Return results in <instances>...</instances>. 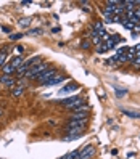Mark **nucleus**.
Returning <instances> with one entry per match:
<instances>
[{"label":"nucleus","instance_id":"obj_1","mask_svg":"<svg viewBox=\"0 0 140 159\" xmlns=\"http://www.w3.org/2000/svg\"><path fill=\"white\" fill-rule=\"evenodd\" d=\"M86 125H87V119H76V120L69 119L68 124H66V132H68V135L77 134V132H84Z\"/></svg>","mask_w":140,"mask_h":159},{"label":"nucleus","instance_id":"obj_2","mask_svg":"<svg viewBox=\"0 0 140 159\" xmlns=\"http://www.w3.org/2000/svg\"><path fill=\"white\" fill-rule=\"evenodd\" d=\"M47 69H49V64L44 63V61H40L39 64H35V66L29 68V71H27V74H26V77H27V79H37L39 76H42Z\"/></svg>","mask_w":140,"mask_h":159},{"label":"nucleus","instance_id":"obj_3","mask_svg":"<svg viewBox=\"0 0 140 159\" xmlns=\"http://www.w3.org/2000/svg\"><path fill=\"white\" fill-rule=\"evenodd\" d=\"M60 103L61 105H64V108L66 109H69V111H72L76 106H79V105H82V97H68V98H63V100H60Z\"/></svg>","mask_w":140,"mask_h":159},{"label":"nucleus","instance_id":"obj_4","mask_svg":"<svg viewBox=\"0 0 140 159\" xmlns=\"http://www.w3.org/2000/svg\"><path fill=\"white\" fill-rule=\"evenodd\" d=\"M93 154H95V148H93L92 145H86V146L81 148L77 159H92Z\"/></svg>","mask_w":140,"mask_h":159},{"label":"nucleus","instance_id":"obj_5","mask_svg":"<svg viewBox=\"0 0 140 159\" xmlns=\"http://www.w3.org/2000/svg\"><path fill=\"white\" fill-rule=\"evenodd\" d=\"M55 76H57V69H53V68H52V69H47V71L42 74V76H39L35 80H39L40 85H44V84H47L50 79H53Z\"/></svg>","mask_w":140,"mask_h":159},{"label":"nucleus","instance_id":"obj_6","mask_svg":"<svg viewBox=\"0 0 140 159\" xmlns=\"http://www.w3.org/2000/svg\"><path fill=\"white\" fill-rule=\"evenodd\" d=\"M0 84H3L5 87L13 89V87L16 85V80H15L12 76H5V74H2V76H0Z\"/></svg>","mask_w":140,"mask_h":159},{"label":"nucleus","instance_id":"obj_7","mask_svg":"<svg viewBox=\"0 0 140 159\" xmlns=\"http://www.w3.org/2000/svg\"><path fill=\"white\" fill-rule=\"evenodd\" d=\"M64 80H66V76H55L53 79H50L47 84H44V85H47V87H50V85H57V84L64 82Z\"/></svg>","mask_w":140,"mask_h":159},{"label":"nucleus","instance_id":"obj_8","mask_svg":"<svg viewBox=\"0 0 140 159\" xmlns=\"http://www.w3.org/2000/svg\"><path fill=\"white\" fill-rule=\"evenodd\" d=\"M2 72L5 74V76H12V74H15V72H16V68L13 66L12 63H7L5 66L2 68Z\"/></svg>","mask_w":140,"mask_h":159},{"label":"nucleus","instance_id":"obj_9","mask_svg":"<svg viewBox=\"0 0 140 159\" xmlns=\"http://www.w3.org/2000/svg\"><path fill=\"white\" fill-rule=\"evenodd\" d=\"M79 89V85H77V84H68V85H64L61 90H60V93H61V95H63V93H69V92H76Z\"/></svg>","mask_w":140,"mask_h":159},{"label":"nucleus","instance_id":"obj_10","mask_svg":"<svg viewBox=\"0 0 140 159\" xmlns=\"http://www.w3.org/2000/svg\"><path fill=\"white\" fill-rule=\"evenodd\" d=\"M121 111H123L124 116H127L130 119H140V113H135V111H130V109H126V108H123Z\"/></svg>","mask_w":140,"mask_h":159},{"label":"nucleus","instance_id":"obj_11","mask_svg":"<svg viewBox=\"0 0 140 159\" xmlns=\"http://www.w3.org/2000/svg\"><path fill=\"white\" fill-rule=\"evenodd\" d=\"M89 109H90V106L86 105V103H82V105H79V106H76L72 109V113H87Z\"/></svg>","mask_w":140,"mask_h":159},{"label":"nucleus","instance_id":"obj_12","mask_svg":"<svg viewBox=\"0 0 140 159\" xmlns=\"http://www.w3.org/2000/svg\"><path fill=\"white\" fill-rule=\"evenodd\" d=\"M7 64V47L0 50V68H3Z\"/></svg>","mask_w":140,"mask_h":159},{"label":"nucleus","instance_id":"obj_13","mask_svg":"<svg viewBox=\"0 0 140 159\" xmlns=\"http://www.w3.org/2000/svg\"><path fill=\"white\" fill-rule=\"evenodd\" d=\"M81 137H84V132H77V134H71V135H68V137H64L63 140H64V142H72V140H77V138H81Z\"/></svg>","mask_w":140,"mask_h":159},{"label":"nucleus","instance_id":"obj_14","mask_svg":"<svg viewBox=\"0 0 140 159\" xmlns=\"http://www.w3.org/2000/svg\"><path fill=\"white\" fill-rule=\"evenodd\" d=\"M87 117H89L87 113H71V116H69V119H72V120H76V119H87Z\"/></svg>","mask_w":140,"mask_h":159},{"label":"nucleus","instance_id":"obj_15","mask_svg":"<svg viewBox=\"0 0 140 159\" xmlns=\"http://www.w3.org/2000/svg\"><path fill=\"white\" fill-rule=\"evenodd\" d=\"M79 151H81V149H76V151H71V153H68L66 156H63V157H60V159H77Z\"/></svg>","mask_w":140,"mask_h":159},{"label":"nucleus","instance_id":"obj_16","mask_svg":"<svg viewBox=\"0 0 140 159\" xmlns=\"http://www.w3.org/2000/svg\"><path fill=\"white\" fill-rule=\"evenodd\" d=\"M10 63H12L13 66L18 69V68H20L21 64H23V57H15V58H13V61H10Z\"/></svg>","mask_w":140,"mask_h":159},{"label":"nucleus","instance_id":"obj_17","mask_svg":"<svg viewBox=\"0 0 140 159\" xmlns=\"http://www.w3.org/2000/svg\"><path fill=\"white\" fill-rule=\"evenodd\" d=\"M23 93H24V87H16V89H13L12 95H13V97H21Z\"/></svg>","mask_w":140,"mask_h":159},{"label":"nucleus","instance_id":"obj_18","mask_svg":"<svg viewBox=\"0 0 140 159\" xmlns=\"http://www.w3.org/2000/svg\"><path fill=\"white\" fill-rule=\"evenodd\" d=\"M90 45H92V42L90 40H82V43H81V48H84V50H87V48H90Z\"/></svg>","mask_w":140,"mask_h":159},{"label":"nucleus","instance_id":"obj_19","mask_svg":"<svg viewBox=\"0 0 140 159\" xmlns=\"http://www.w3.org/2000/svg\"><path fill=\"white\" fill-rule=\"evenodd\" d=\"M123 26L126 27V29H135V24H132V23H130V21H123Z\"/></svg>","mask_w":140,"mask_h":159},{"label":"nucleus","instance_id":"obj_20","mask_svg":"<svg viewBox=\"0 0 140 159\" xmlns=\"http://www.w3.org/2000/svg\"><path fill=\"white\" fill-rule=\"evenodd\" d=\"M124 95H127V90H116V97L118 98H123Z\"/></svg>","mask_w":140,"mask_h":159},{"label":"nucleus","instance_id":"obj_21","mask_svg":"<svg viewBox=\"0 0 140 159\" xmlns=\"http://www.w3.org/2000/svg\"><path fill=\"white\" fill-rule=\"evenodd\" d=\"M135 68H140V55H135V60L132 61Z\"/></svg>","mask_w":140,"mask_h":159},{"label":"nucleus","instance_id":"obj_22","mask_svg":"<svg viewBox=\"0 0 140 159\" xmlns=\"http://www.w3.org/2000/svg\"><path fill=\"white\" fill-rule=\"evenodd\" d=\"M27 34H31V35H39V34H42V31H40V29H31Z\"/></svg>","mask_w":140,"mask_h":159},{"label":"nucleus","instance_id":"obj_23","mask_svg":"<svg viewBox=\"0 0 140 159\" xmlns=\"http://www.w3.org/2000/svg\"><path fill=\"white\" fill-rule=\"evenodd\" d=\"M29 23H31L29 18H24V20H21V21H20V26H27Z\"/></svg>","mask_w":140,"mask_h":159},{"label":"nucleus","instance_id":"obj_24","mask_svg":"<svg viewBox=\"0 0 140 159\" xmlns=\"http://www.w3.org/2000/svg\"><path fill=\"white\" fill-rule=\"evenodd\" d=\"M21 37H23V34H12L10 39H12V40H18V39H21Z\"/></svg>","mask_w":140,"mask_h":159},{"label":"nucleus","instance_id":"obj_25","mask_svg":"<svg viewBox=\"0 0 140 159\" xmlns=\"http://www.w3.org/2000/svg\"><path fill=\"white\" fill-rule=\"evenodd\" d=\"M134 15H135V18H137V20L140 21V8H135V10H134Z\"/></svg>","mask_w":140,"mask_h":159},{"label":"nucleus","instance_id":"obj_26","mask_svg":"<svg viewBox=\"0 0 140 159\" xmlns=\"http://www.w3.org/2000/svg\"><path fill=\"white\" fill-rule=\"evenodd\" d=\"M82 5H87V2H82ZM84 10H86V11H90L92 8H90V7H84Z\"/></svg>","mask_w":140,"mask_h":159},{"label":"nucleus","instance_id":"obj_27","mask_svg":"<svg viewBox=\"0 0 140 159\" xmlns=\"http://www.w3.org/2000/svg\"><path fill=\"white\" fill-rule=\"evenodd\" d=\"M47 124L52 125V127H53V125H57V122H55V120H47Z\"/></svg>","mask_w":140,"mask_h":159},{"label":"nucleus","instance_id":"obj_28","mask_svg":"<svg viewBox=\"0 0 140 159\" xmlns=\"http://www.w3.org/2000/svg\"><path fill=\"white\" fill-rule=\"evenodd\" d=\"M52 32H53V34H57V32H60V27H53V29H52Z\"/></svg>","mask_w":140,"mask_h":159},{"label":"nucleus","instance_id":"obj_29","mask_svg":"<svg viewBox=\"0 0 140 159\" xmlns=\"http://www.w3.org/2000/svg\"><path fill=\"white\" fill-rule=\"evenodd\" d=\"M0 116H2V109H0Z\"/></svg>","mask_w":140,"mask_h":159}]
</instances>
